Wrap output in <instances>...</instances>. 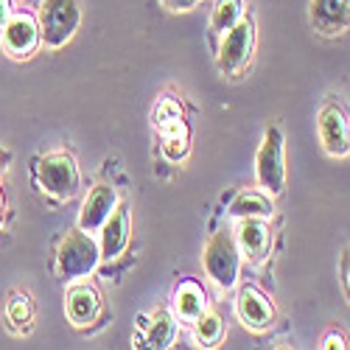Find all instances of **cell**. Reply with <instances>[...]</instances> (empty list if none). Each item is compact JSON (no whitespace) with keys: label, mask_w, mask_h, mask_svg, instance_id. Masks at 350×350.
<instances>
[{"label":"cell","mask_w":350,"mask_h":350,"mask_svg":"<svg viewBox=\"0 0 350 350\" xmlns=\"http://www.w3.org/2000/svg\"><path fill=\"white\" fill-rule=\"evenodd\" d=\"M98 264H101V250L96 239L81 227L70 230L59 241V250H56V272H59V278L81 280L87 275H93Z\"/></svg>","instance_id":"obj_1"},{"label":"cell","mask_w":350,"mask_h":350,"mask_svg":"<svg viewBox=\"0 0 350 350\" xmlns=\"http://www.w3.org/2000/svg\"><path fill=\"white\" fill-rule=\"evenodd\" d=\"M81 23L79 0H42L40 6V37L42 45L51 51H59L73 40Z\"/></svg>","instance_id":"obj_2"},{"label":"cell","mask_w":350,"mask_h":350,"mask_svg":"<svg viewBox=\"0 0 350 350\" xmlns=\"http://www.w3.org/2000/svg\"><path fill=\"white\" fill-rule=\"evenodd\" d=\"M205 272H208V278L219 286V288H224V291H230V288H236V283H239V272H241V250H239V244H236V236L232 232H213V239L208 241V247H205Z\"/></svg>","instance_id":"obj_3"},{"label":"cell","mask_w":350,"mask_h":350,"mask_svg":"<svg viewBox=\"0 0 350 350\" xmlns=\"http://www.w3.org/2000/svg\"><path fill=\"white\" fill-rule=\"evenodd\" d=\"M255 180L269 196L283 193L286 188V157H283V132L269 126L255 154Z\"/></svg>","instance_id":"obj_4"},{"label":"cell","mask_w":350,"mask_h":350,"mask_svg":"<svg viewBox=\"0 0 350 350\" xmlns=\"http://www.w3.org/2000/svg\"><path fill=\"white\" fill-rule=\"evenodd\" d=\"M37 177L45 193L53 199H70L79 191V165L68 152H51L40 160Z\"/></svg>","instance_id":"obj_5"},{"label":"cell","mask_w":350,"mask_h":350,"mask_svg":"<svg viewBox=\"0 0 350 350\" xmlns=\"http://www.w3.org/2000/svg\"><path fill=\"white\" fill-rule=\"evenodd\" d=\"M252 45H255V28L250 20H239L230 31L221 34V45H219V70L224 76H232L247 68L250 56H252Z\"/></svg>","instance_id":"obj_6"},{"label":"cell","mask_w":350,"mask_h":350,"mask_svg":"<svg viewBox=\"0 0 350 350\" xmlns=\"http://www.w3.org/2000/svg\"><path fill=\"white\" fill-rule=\"evenodd\" d=\"M3 51L12 56V59H28L42 42L40 37V23L31 14H14L9 17L3 31Z\"/></svg>","instance_id":"obj_7"},{"label":"cell","mask_w":350,"mask_h":350,"mask_svg":"<svg viewBox=\"0 0 350 350\" xmlns=\"http://www.w3.org/2000/svg\"><path fill=\"white\" fill-rule=\"evenodd\" d=\"M317 129H319V143H323V149L331 157H347L350 154V126H347L345 112L336 104H325L319 109Z\"/></svg>","instance_id":"obj_8"},{"label":"cell","mask_w":350,"mask_h":350,"mask_svg":"<svg viewBox=\"0 0 350 350\" xmlns=\"http://www.w3.org/2000/svg\"><path fill=\"white\" fill-rule=\"evenodd\" d=\"M118 208V191H115L112 185L101 183L96 185L90 193H87L84 205L79 211V227L84 232H96L104 227V221L112 216V211Z\"/></svg>","instance_id":"obj_9"},{"label":"cell","mask_w":350,"mask_h":350,"mask_svg":"<svg viewBox=\"0 0 350 350\" xmlns=\"http://www.w3.org/2000/svg\"><path fill=\"white\" fill-rule=\"evenodd\" d=\"M236 314H239V319L244 323V328H250V331H255V334L272 328V323H275V308H272V303H269L264 295H260L258 288H252V286L239 288Z\"/></svg>","instance_id":"obj_10"},{"label":"cell","mask_w":350,"mask_h":350,"mask_svg":"<svg viewBox=\"0 0 350 350\" xmlns=\"http://www.w3.org/2000/svg\"><path fill=\"white\" fill-rule=\"evenodd\" d=\"M236 244L241 250V255L252 264L264 260L269 255L272 247V232L267 219H239L236 224Z\"/></svg>","instance_id":"obj_11"},{"label":"cell","mask_w":350,"mask_h":350,"mask_svg":"<svg viewBox=\"0 0 350 350\" xmlns=\"http://www.w3.org/2000/svg\"><path fill=\"white\" fill-rule=\"evenodd\" d=\"M311 25L323 37H339L350 25V0H311Z\"/></svg>","instance_id":"obj_12"},{"label":"cell","mask_w":350,"mask_h":350,"mask_svg":"<svg viewBox=\"0 0 350 350\" xmlns=\"http://www.w3.org/2000/svg\"><path fill=\"white\" fill-rule=\"evenodd\" d=\"M129 211L124 205H118L112 211V216L104 221L101 227V260H115V258H121L124 250L129 247Z\"/></svg>","instance_id":"obj_13"},{"label":"cell","mask_w":350,"mask_h":350,"mask_svg":"<svg viewBox=\"0 0 350 350\" xmlns=\"http://www.w3.org/2000/svg\"><path fill=\"white\" fill-rule=\"evenodd\" d=\"M65 308H68V319L76 325V328H84V325H93L98 319V311H101V297L93 286H73L68 291V300H65Z\"/></svg>","instance_id":"obj_14"},{"label":"cell","mask_w":350,"mask_h":350,"mask_svg":"<svg viewBox=\"0 0 350 350\" xmlns=\"http://www.w3.org/2000/svg\"><path fill=\"white\" fill-rule=\"evenodd\" d=\"M174 306H177V317L183 323H196L208 308V297L196 280H183L174 291Z\"/></svg>","instance_id":"obj_15"},{"label":"cell","mask_w":350,"mask_h":350,"mask_svg":"<svg viewBox=\"0 0 350 350\" xmlns=\"http://www.w3.org/2000/svg\"><path fill=\"white\" fill-rule=\"evenodd\" d=\"M154 126L160 129L163 140H188V126L183 118V107L174 98H163L154 109Z\"/></svg>","instance_id":"obj_16"},{"label":"cell","mask_w":350,"mask_h":350,"mask_svg":"<svg viewBox=\"0 0 350 350\" xmlns=\"http://www.w3.org/2000/svg\"><path fill=\"white\" fill-rule=\"evenodd\" d=\"M272 213H275V205L269 193H260V191H244L230 205L232 219H272Z\"/></svg>","instance_id":"obj_17"},{"label":"cell","mask_w":350,"mask_h":350,"mask_svg":"<svg viewBox=\"0 0 350 350\" xmlns=\"http://www.w3.org/2000/svg\"><path fill=\"white\" fill-rule=\"evenodd\" d=\"M174 336H177V317H174L168 308H157L152 314L149 334H146V345L163 350V347H171Z\"/></svg>","instance_id":"obj_18"},{"label":"cell","mask_w":350,"mask_h":350,"mask_svg":"<svg viewBox=\"0 0 350 350\" xmlns=\"http://www.w3.org/2000/svg\"><path fill=\"white\" fill-rule=\"evenodd\" d=\"M193 325H196V342L199 345L213 347V345H219L224 339V323H221V317L213 314V311H205Z\"/></svg>","instance_id":"obj_19"},{"label":"cell","mask_w":350,"mask_h":350,"mask_svg":"<svg viewBox=\"0 0 350 350\" xmlns=\"http://www.w3.org/2000/svg\"><path fill=\"white\" fill-rule=\"evenodd\" d=\"M6 317H9L12 328H17V331L31 328V323H34V306H31V300H28V295H12L9 303H6Z\"/></svg>","instance_id":"obj_20"},{"label":"cell","mask_w":350,"mask_h":350,"mask_svg":"<svg viewBox=\"0 0 350 350\" xmlns=\"http://www.w3.org/2000/svg\"><path fill=\"white\" fill-rule=\"evenodd\" d=\"M239 20H241V0H216V9L211 17V28L216 34L230 31Z\"/></svg>","instance_id":"obj_21"},{"label":"cell","mask_w":350,"mask_h":350,"mask_svg":"<svg viewBox=\"0 0 350 350\" xmlns=\"http://www.w3.org/2000/svg\"><path fill=\"white\" fill-rule=\"evenodd\" d=\"M202 3V0H160V6L168 12H191Z\"/></svg>","instance_id":"obj_22"},{"label":"cell","mask_w":350,"mask_h":350,"mask_svg":"<svg viewBox=\"0 0 350 350\" xmlns=\"http://www.w3.org/2000/svg\"><path fill=\"white\" fill-rule=\"evenodd\" d=\"M9 17H12V3H9V0H0V31L6 28Z\"/></svg>","instance_id":"obj_23"},{"label":"cell","mask_w":350,"mask_h":350,"mask_svg":"<svg viewBox=\"0 0 350 350\" xmlns=\"http://www.w3.org/2000/svg\"><path fill=\"white\" fill-rule=\"evenodd\" d=\"M323 347H328V350H334V347H336V350H342V347H347V345H345V339H342L339 334H331V336H325Z\"/></svg>","instance_id":"obj_24"},{"label":"cell","mask_w":350,"mask_h":350,"mask_svg":"<svg viewBox=\"0 0 350 350\" xmlns=\"http://www.w3.org/2000/svg\"><path fill=\"white\" fill-rule=\"evenodd\" d=\"M342 275H345V288H347V295H350V250L342 258Z\"/></svg>","instance_id":"obj_25"},{"label":"cell","mask_w":350,"mask_h":350,"mask_svg":"<svg viewBox=\"0 0 350 350\" xmlns=\"http://www.w3.org/2000/svg\"><path fill=\"white\" fill-rule=\"evenodd\" d=\"M0 224H3V196H0Z\"/></svg>","instance_id":"obj_26"}]
</instances>
